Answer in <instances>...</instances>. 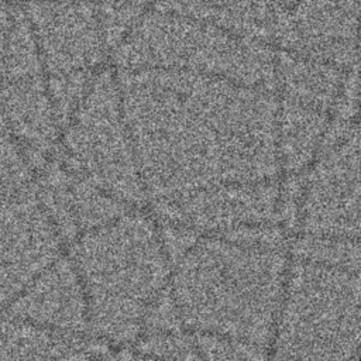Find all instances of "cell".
Listing matches in <instances>:
<instances>
[{
    "label": "cell",
    "instance_id": "cell-1",
    "mask_svg": "<svg viewBox=\"0 0 361 361\" xmlns=\"http://www.w3.org/2000/svg\"><path fill=\"white\" fill-rule=\"evenodd\" d=\"M360 0H269L268 42L278 52L334 61L358 51ZM345 66V65H341Z\"/></svg>",
    "mask_w": 361,
    "mask_h": 361
},
{
    "label": "cell",
    "instance_id": "cell-2",
    "mask_svg": "<svg viewBox=\"0 0 361 361\" xmlns=\"http://www.w3.org/2000/svg\"><path fill=\"white\" fill-rule=\"evenodd\" d=\"M23 8L38 44L44 79L51 69L58 76L89 72L96 54L107 59L94 0H25Z\"/></svg>",
    "mask_w": 361,
    "mask_h": 361
},
{
    "label": "cell",
    "instance_id": "cell-3",
    "mask_svg": "<svg viewBox=\"0 0 361 361\" xmlns=\"http://www.w3.org/2000/svg\"><path fill=\"white\" fill-rule=\"evenodd\" d=\"M44 207L35 195L0 200V307H6L47 265L41 264Z\"/></svg>",
    "mask_w": 361,
    "mask_h": 361
},
{
    "label": "cell",
    "instance_id": "cell-4",
    "mask_svg": "<svg viewBox=\"0 0 361 361\" xmlns=\"http://www.w3.org/2000/svg\"><path fill=\"white\" fill-rule=\"evenodd\" d=\"M152 8L209 23L269 48V0H152Z\"/></svg>",
    "mask_w": 361,
    "mask_h": 361
},
{
    "label": "cell",
    "instance_id": "cell-5",
    "mask_svg": "<svg viewBox=\"0 0 361 361\" xmlns=\"http://www.w3.org/2000/svg\"><path fill=\"white\" fill-rule=\"evenodd\" d=\"M1 3H6V0H0V4H1Z\"/></svg>",
    "mask_w": 361,
    "mask_h": 361
}]
</instances>
